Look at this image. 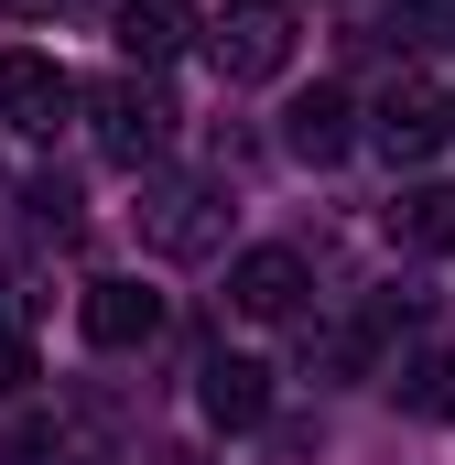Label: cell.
Returning a JSON list of instances; mask_svg holds the SVG:
<instances>
[{
    "instance_id": "9c48e42d",
    "label": "cell",
    "mask_w": 455,
    "mask_h": 465,
    "mask_svg": "<svg viewBox=\"0 0 455 465\" xmlns=\"http://www.w3.org/2000/svg\"><path fill=\"white\" fill-rule=\"evenodd\" d=\"M347 87H304V98H293V109H282V152H293V163H347Z\"/></svg>"
},
{
    "instance_id": "5b68a950",
    "label": "cell",
    "mask_w": 455,
    "mask_h": 465,
    "mask_svg": "<svg viewBox=\"0 0 455 465\" xmlns=\"http://www.w3.org/2000/svg\"><path fill=\"white\" fill-rule=\"evenodd\" d=\"M228 303H238L249 325L304 314V260H293V249H238V260H228Z\"/></svg>"
},
{
    "instance_id": "6da1fadb",
    "label": "cell",
    "mask_w": 455,
    "mask_h": 465,
    "mask_svg": "<svg viewBox=\"0 0 455 465\" xmlns=\"http://www.w3.org/2000/svg\"><path fill=\"white\" fill-rule=\"evenodd\" d=\"M207 54H217L228 87H260V76H282L293 65V11L282 0H238L217 33H207Z\"/></svg>"
},
{
    "instance_id": "3957f363",
    "label": "cell",
    "mask_w": 455,
    "mask_h": 465,
    "mask_svg": "<svg viewBox=\"0 0 455 465\" xmlns=\"http://www.w3.org/2000/svg\"><path fill=\"white\" fill-rule=\"evenodd\" d=\"M66 109H76V76H66L55 54H33V44H22V54H0V119H11V130H33V141H44Z\"/></svg>"
},
{
    "instance_id": "7a4b0ae2",
    "label": "cell",
    "mask_w": 455,
    "mask_h": 465,
    "mask_svg": "<svg viewBox=\"0 0 455 465\" xmlns=\"http://www.w3.org/2000/svg\"><path fill=\"white\" fill-rule=\"evenodd\" d=\"M87 109H98V152H109L119 173H141V163H152V152L174 141V109H163V98H152L141 76H109V87H98Z\"/></svg>"
},
{
    "instance_id": "30bf717a",
    "label": "cell",
    "mask_w": 455,
    "mask_h": 465,
    "mask_svg": "<svg viewBox=\"0 0 455 465\" xmlns=\"http://www.w3.org/2000/svg\"><path fill=\"white\" fill-rule=\"evenodd\" d=\"M152 249L163 260H207L217 249V184H174L163 217H152Z\"/></svg>"
},
{
    "instance_id": "7c38bea8",
    "label": "cell",
    "mask_w": 455,
    "mask_h": 465,
    "mask_svg": "<svg viewBox=\"0 0 455 465\" xmlns=\"http://www.w3.org/2000/svg\"><path fill=\"white\" fill-rule=\"evenodd\" d=\"M401 401H412V411H455V357H423Z\"/></svg>"
},
{
    "instance_id": "5bb4252c",
    "label": "cell",
    "mask_w": 455,
    "mask_h": 465,
    "mask_svg": "<svg viewBox=\"0 0 455 465\" xmlns=\"http://www.w3.org/2000/svg\"><path fill=\"white\" fill-rule=\"evenodd\" d=\"M401 22H412V33H423V44H455V0H412V11H401Z\"/></svg>"
},
{
    "instance_id": "277c9868",
    "label": "cell",
    "mask_w": 455,
    "mask_h": 465,
    "mask_svg": "<svg viewBox=\"0 0 455 465\" xmlns=\"http://www.w3.org/2000/svg\"><path fill=\"white\" fill-rule=\"evenodd\" d=\"M76 325H87V347H152L163 336V292L152 282H87V303H76Z\"/></svg>"
},
{
    "instance_id": "52a82bcc",
    "label": "cell",
    "mask_w": 455,
    "mask_h": 465,
    "mask_svg": "<svg viewBox=\"0 0 455 465\" xmlns=\"http://www.w3.org/2000/svg\"><path fill=\"white\" fill-rule=\"evenodd\" d=\"M445 130H455V109L434 98V87H390V98H379V152H390V163L445 152Z\"/></svg>"
},
{
    "instance_id": "ba28073f",
    "label": "cell",
    "mask_w": 455,
    "mask_h": 465,
    "mask_svg": "<svg viewBox=\"0 0 455 465\" xmlns=\"http://www.w3.org/2000/svg\"><path fill=\"white\" fill-rule=\"evenodd\" d=\"M196 44V11L185 0H119V54H130V76L141 65H174Z\"/></svg>"
},
{
    "instance_id": "8992f818",
    "label": "cell",
    "mask_w": 455,
    "mask_h": 465,
    "mask_svg": "<svg viewBox=\"0 0 455 465\" xmlns=\"http://www.w3.org/2000/svg\"><path fill=\"white\" fill-rule=\"evenodd\" d=\"M196 401H207V422H217V433H249V422L271 411V368H260V357H207Z\"/></svg>"
},
{
    "instance_id": "2e32d148",
    "label": "cell",
    "mask_w": 455,
    "mask_h": 465,
    "mask_svg": "<svg viewBox=\"0 0 455 465\" xmlns=\"http://www.w3.org/2000/svg\"><path fill=\"white\" fill-rule=\"evenodd\" d=\"M445 109H455V98H445Z\"/></svg>"
},
{
    "instance_id": "8fae6325",
    "label": "cell",
    "mask_w": 455,
    "mask_h": 465,
    "mask_svg": "<svg viewBox=\"0 0 455 465\" xmlns=\"http://www.w3.org/2000/svg\"><path fill=\"white\" fill-rule=\"evenodd\" d=\"M390 238L401 249H455V184H412L390 206Z\"/></svg>"
},
{
    "instance_id": "9a60e30c",
    "label": "cell",
    "mask_w": 455,
    "mask_h": 465,
    "mask_svg": "<svg viewBox=\"0 0 455 465\" xmlns=\"http://www.w3.org/2000/svg\"><path fill=\"white\" fill-rule=\"evenodd\" d=\"M0 11H11V22H44V11H55V0H0Z\"/></svg>"
},
{
    "instance_id": "4fadbf2b",
    "label": "cell",
    "mask_w": 455,
    "mask_h": 465,
    "mask_svg": "<svg viewBox=\"0 0 455 465\" xmlns=\"http://www.w3.org/2000/svg\"><path fill=\"white\" fill-rule=\"evenodd\" d=\"M22 390H33V347H22V336H0V401H22Z\"/></svg>"
}]
</instances>
